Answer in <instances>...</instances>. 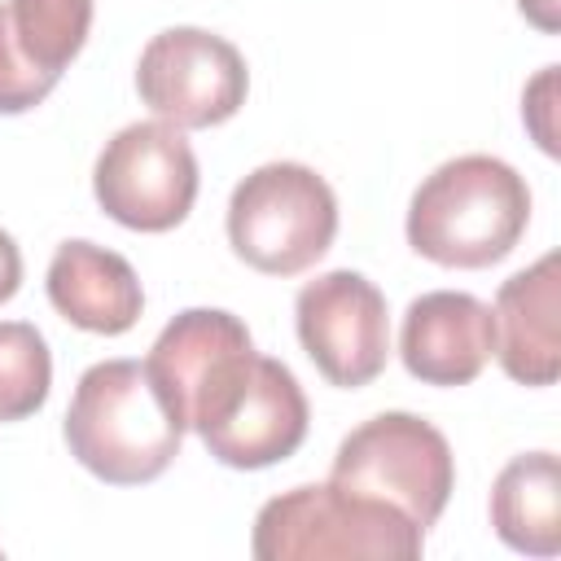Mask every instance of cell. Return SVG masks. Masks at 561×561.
<instances>
[{
	"instance_id": "obj_8",
	"label": "cell",
	"mask_w": 561,
	"mask_h": 561,
	"mask_svg": "<svg viewBox=\"0 0 561 561\" xmlns=\"http://www.w3.org/2000/svg\"><path fill=\"white\" fill-rule=\"evenodd\" d=\"M136 92L153 118L180 131H206L245 105L250 70L232 39L206 26H167L140 48Z\"/></svg>"
},
{
	"instance_id": "obj_12",
	"label": "cell",
	"mask_w": 561,
	"mask_h": 561,
	"mask_svg": "<svg viewBox=\"0 0 561 561\" xmlns=\"http://www.w3.org/2000/svg\"><path fill=\"white\" fill-rule=\"evenodd\" d=\"M561 259L548 250L530 267L513 272L491 307L495 324V359L517 386H552L561 373V333H557V307H561Z\"/></svg>"
},
{
	"instance_id": "obj_13",
	"label": "cell",
	"mask_w": 561,
	"mask_h": 561,
	"mask_svg": "<svg viewBox=\"0 0 561 561\" xmlns=\"http://www.w3.org/2000/svg\"><path fill=\"white\" fill-rule=\"evenodd\" d=\"M44 289L61 320L101 337L127 333L145 311V289L131 263L96 241H61L53 250Z\"/></svg>"
},
{
	"instance_id": "obj_16",
	"label": "cell",
	"mask_w": 561,
	"mask_h": 561,
	"mask_svg": "<svg viewBox=\"0 0 561 561\" xmlns=\"http://www.w3.org/2000/svg\"><path fill=\"white\" fill-rule=\"evenodd\" d=\"M53 355L35 324L0 320V421H26L48 403Z\"/></svg>"
},
{
	"instance_id": "obj_1",
	"label": "cell",
	"mask_w": 561,
	"mask_h": 561,
	"mask_svg": "<svg viewBox=\"0 0 561 561\" xmlns=\"http://www.w3.org/2000/svg\"><path fill=\"white\" fill-rule=\"evenodd\" d=\"M530 224L526 180L491 153H460L434 167L408 202V245L438 263L478 272L508 259Z\"/></svg>"
},
{
	"instance_id": "obj_9",
	"label": "cell",
	"mask_w": 561,
	"mask_h": 561,
	"mask_svg": "<svg viewBox=\"0 0 561 561\" xmlns=\"http://www.w3.org/2000/svg\"><path fill=\"white\" fill-rule=\"evenodd\" d=\"M294 329L329 386L359 390L386 373L390 359V311L386 294L351 267L320 272L294 298Z\"/></svg>"
},
{
	"instance_id": "obj_10",
	"label": "cell",
	"mask_w": 561,
	"mask_h": 561,
	"mask_svg": "<svg viewBox=\"0 0 561 561\" xmlns=\"http://www.w3.org/2000/svg\"><path fill=\"white\" fill-rule=\"evenodd\" d=\"M307 421L311 412L298 377L280 359L259 355L241 399L197 438L228 469H267L289 460L302 447Z\"/></svg>"
},
{
	"instance_id": "obj_7",
	"label": "cell",
	"mask_w": 561,
	"mask_h": 561,
	"mask_svg": "<svg viewBox=\"0 0 561 561\" xmlns=\"http://www.w3.org/2000/svg\"><path fill=\"white\" fill-rule=\"evenodd\" d=\"M197 153L180 127L149 118L118 127L92 167L96 206L131 232H171L197 202Z\"/></svg>"
},
{
	"instance_id": "obj_2",
	"label": "cell",
	"mask_w": 561,
	"mask_h": 561,
	"mask_svg": "<svg viewBox=\"0 0 561 561\" xmlns=\"http://www.w3.org/2000/svg\"><path fill=\"white\" fill-rule=\"evenodd\" d=\"M61 438L92 478L140 486L171 469L184 425L140 359H101L79 377Z\"/></svg>"
},
{
	"instance_id": "obj_11",
	"label": "cell",
	"mask_w": 561,
	"mask_h": 561,
	"mask_svg": "<svg viewBox=\"0 0 561 561\" xmlns=\"http://www.w3.org/2000/svg\"><path fill=\"white\" fill-rule=\"evenodd\" d=\"M495 355L491 307L465 289H430L408 302L399 359L425 386H469Z\"/></svg>"
},
{
	"instance_id": "obj_5",
	"label": "cell",
	"mask_w": 561,
	"mask_h": 561,
	"mask_svg": "<svg viewBox=\"0 0 561 561\" xmlns=\"http://www.w3.org/2000/svg\"><path fill=\"white\" fill-rule=\"evenodd\" d=\"M329 482L381 500L430 530L456 491V456L425 416L377 412L337 443Z\"/></svg>"
},
{
	"instance_id": "obj_4",
	"label": "cell",
	"mask_w": 561,
	"mask_h": 561,
	"mask_svg": "<svg viewBox=\"0 0 561 561\" xmlns=\"http://www.w3.org/2000/svg\"><path fill=\"white\" fill-rule=\"evenodd\" d=\"M337 237V197L307 162H263L228 197V245L263 276L316 267Z\"/></svg>"
},
{
	"instance_id": "obj_6",
	"label": "cell",
	"mask_w": 561,
	"mask_h": 561,
	"mask_svg": "<svg viewBox=\"0 0 561 561\" xmlns=\"http://www.w3.org/2000/svg\"><path fill=\"white\" fill-rule=\"evenodd\" d=\"M254 364L259 351L245 320L224 307L180 311L145 355V368L167 408L193 434H206L241 399Z\"/></svg>"
},
{
	"instance_id": "obj_18",
	"label": "cell",
	"mask_w": 561,
	"mask_h": 561,
	"mask_svg": "<svg viewBox=\"0 0 561 561\" xmlns=\"http://www.w3.org/2000/svg\"><path fill=\"white\" fill-rule=\"evenodd\" d=\"M552 105H557V66H543L530 88L522 92V123L530 127V136L539 140V149L548 158H557V123H552Z\"/></svg>"
},
{
	"instance_id": "obj_15",
	"label": "cell",
	"mask_w": 561,
	"mask_h": 561,
	"mask_svg": "<svg viewBox=\"0 0 561 561\" xmlns=\"http://www.w3.org/2000/svg\"><path fill=\"white\" fill-rule=\"evenodd\" d=\"M0 13L22 57L48 79H61L92 31V0H0Z\"/></svg>"
},
{
	"instance_id": "obj_19",
	"label": "cell",
	"mask_w": 561,
	"mask_h": 561,
	"mask_svg": "<svg viewBox=\"0 0 561 561\" xmlns=\"http://www.w3.org/2000/svg\"><path fill=\"white\" fill-rule=\"evenodd\" d=\"M22 289V250L18 241L0 228V302H9Z\"/></svg>"
},
{
	"instance_id": "obj_14",
	"label": "cell",
	"mask_w": 561,
	"mask_h": 561,
	"mask_svg": "<svg viewBox=\"0 0 561 561\" xmlns=\"http://www.w3.org/2000/svg\"><path fill=\"white\" fill-rule=\"evenodd\" d=\"M491 530L526 557L561 552V465L557 451L513 456L491 486Z\"/></svg>"
},
{
	"instance_id": "obj_3",
	"label": "cell",
	"mask_w": 561,
	"mask_h": 561,
	"mask_svg": "<svg viewBox=\"0 0 561 561\" xmlns=\"http://www.w3.org/2000/svg\"><path fill=\"white\" fill-rule=\"evenodd\" d=\"M425 530L399 508L342 491L337 482H307L272 495L250 535L259 561H412Z\"/></svg>"
},
{
	"instance_id": "obj_20",
	"label": "cell",
	"mask_w": 561,
	"mask_h": 561,
	"mask_svg": "<svg viewBox=\"0 0 561 561\" xmlns=\"http://www.w3.org/2000/svg\"><path fill=\"white\" fill-rule=\"evenodd\" d=\"M557 4H561V0H517L522 18H526V22H535L543 35H557V26H561V13H557Z\"/></svg>"
},
{
	"instance_id": "obj_17",
	"label": "cell",
	"mask_w": 561,
	"mask_h": 561,
	"mask_svg": "<svg viewBox=\"0 0 561 561\" xmlns=\"http://www.w3.org/2000/svg\"><path fill=\"white\" fill-rule=\"evenodd\" d=\"M53 88H57V79H48L44 70H35L22 57V48L13 44L9 26H4V13H0V114H26Z\"/></svg>"
}]
</instances>
